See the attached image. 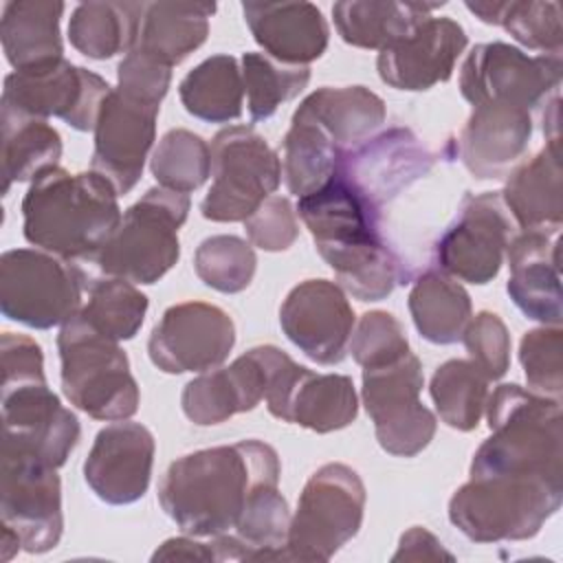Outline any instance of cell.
<instances>
[{
	"instance_id": "44dd1931",
	"label": "cell",
	"mask_w": 563,
	"mask_h": 563,
	"mask_svg": "<svg viewBox=\"0 0 563 563\" xmlns=\"http://www.w3.org/2000/svg\"><path fill=\"white\" fill-rule=\"evenodd\" d=\"M268 411L317 433L343 429L356 420L358 398L350 376L314 374L288 358L266 394Z\"/></svg>"
},
{
	"instance_id": "d590c367",
	"label": "cell",
	"mask_w": 563,
	"mask_h": 563,
	"mask_svg": "<svg viewBox=\"0 0 563 563\" xmlns=\"http://www.w3.org/2000/svg\"><path fill=\"white\" fill-rule=\"evenodd\" d=\"M178 95L196 119L229 123L242 114V68L231 55H211L183 77Z\"/></svg>"
},
{
	"instance_id": "8fae6325",
	"label": "cell",
	"mask_w": 563,
	"mask_h": 563,
	"mask_svg": "<svg viewBox=\"0 0 563 563\" xmlns=\"http://www.w3.org/2000/svg\"><path fill=\"white\" fill-rule=\"evenodd\" d=\"M422 385V365L411 352L391 363L363 369L361 396L383 451L413 457L433 440L438 420L420 402Z\"/></svg>"
},
{
	"instance_id": "d4e9b609",
	"label": "cell",
	"mask_w": 563,
	"mask_h": 563,
	"mask_svg": "<svg viewBox=\"0 0 563 563\" xmlns=\"http://www.w3.org/2000/svg\"><path fill=\"white\" fill-rule=\"evenodd\" d=\"M559 231L528 229L510 238L506 260L510 277L506 290L512 303L543 325H561V277H559Z\"/></svg>"
},
{
	"instance_id": "f907efd6",
	"label": "cell",
	"mask_w": 563,
	"mask_h": 563,
	"mask_svg": "<svg viewBox=\"0 0 563 563\" xmlns=\"http://www.w3.org/2000/svg\"><path fill=\"white\" fill-rule=\"evenodd\" d=\"M438 559H446L453 561V554L449 550H444V545L440 543V539H435L427 528L422 526H413L409 528L398 543L396 554L391 556V561H438Z\"/></svg>"
},
{
	"instance_id": "4fadbf2b",
	"label": "cell",
	"mask_w": 563,
	"mask_h": 563,
	"mask_svg": "<svg viewBox=\"0 0 563 563\" xmlns=\"http://www.w3.org/2000/svg\"><path fill=\"white\" fill-rule=\"evenodd\" d=\"M561 55H528L506 42L477 44L460 70V92L475 108L508 103L532 110L561 84Z\"/></svg>"
},
{
	"instance_id": "83f0119b",
	"label": "cell",
	"mask_w": 563,
	"mask_h": 563,
	"mask_svg": "<svg viewBox=\"0 0 563 563\" xmlns=\"http://www.w3.org/2000/svg\"><path fill=\"white\" fill-rule=\"evenodd\" d=\"M295 114L310 121L339 152L345 154L372 139L383 125L385 103L365 86H325L310 92Z\"/></svg>"
},
{
	"instance_id": "603a6c76",
	"label": "cell",
	"mask_w": 563,
	"mask_h": 563,
	"mask_svg": "<svg viewBox=\"0 0 563 563\" xmlns=\"http://www.w3.org/2000/svg\"><path fill=\"white\" fill-rule=\"evenodd\" d=\"M466 42L462 24L431 15L409 35L378 53V77L396 90H429L453 75Z\"/></svg>"
},
{
	"instance_id": "ab89813d",
	"label": "cell",
	"mask_w": 563,
	"mask_h": 563,
	"mask_svg": "<svg viewBox=\"0 0 563 563\" xmlns=\"http://www.w3.org/2000/svg\"><path fill=\"white\" fill-rule=\"evenodd\" d=\"M290 510L277 484H262L249 497L233 534L242 543L244 561H284Z\"/></svg>"
},
{
	"instance_id": "681fc988",
	"label": "cell",
	"mask_w": 563,
	"mask_h": 563,
	"mask_svg": "<svg viewBox=\"0 0 563 563\" xmlns=\"http://www.w3.org/2000/svg\"><path fill=\"white\" fill-rule=\"evenodd\" d=\"M169 81H172V66L139 51H130L117 68L119 90L158 106L167 95Z\"/></svg>"
},
{
	"instance_id": "cb8c5ba5",
	"label": "cell",
	"mask_w": 563,
	"mask_h": 563,
	"mask_svg": "<svg viewBox=\"0 0 563 563\" xmlns=\"http://www.w3.org/2000/svg\"><path fill=\"white\" fill-rule=\"evenodd\" d=\"M433 156L407 128H391L343 154L341 172L378 209L424 176Z\"/></svg>"
},
{
	"instance_id": "7dc6e473",
	"label": "cell",
	"mask_w": 563,
	"mask_h": 563,
	"mask_svg": "<svg viewBox=\"0 0 563 563\" xmlns=\"http://www.w3.org/2000/svg\"><path fill=\"white\" fill-rule=\"evenodd\" d=\"M462 341L471 361L482 367V372L497 380L510 367V334L499 314L482 310L468 319Z\"/></svg>"
},
{
	"instance_id": "d6986e66",
	"label": "cell",
	"mask_w": 563,
	"mask_h": 563,
	"mask_svg": "<svg viewBox=\"0 0 563 563\" xmlns=\"http://www.w3.org/2000/svg\"><path fill=\"white\" fill-rule=\"evenodd\" d=\"M161 106L112 88L95 123L92 172L112 183L117 194H128L141 178L147 152L156 136Z\"/></svg>"
},
{
	"instance_id": "f6af8a7d",
	"label": "cell",
	"mask_w": 563,
	"mask_h": 563,
	"mask_svg": "<svg viewBox=\"0 0 563 563\" xmlns=\"http://www.w3.org/2000/svg\"><path fill=\"white\" fill-rule=\"evenodd\" d=\"M563 332L561 325H543L526 332L519 343V361L532 391L561 398L563 391Z\"/></svg>"
},
{
	"instance_id": "836d02e7",
	"label": "cell",
	"mask_w": 563,
	"mask_h": 563,
	"mask_svg": "<svg viewBox=\"0 0 563 563\" xmlns=\"http://www.w3.org/2000/svg\"><path fill=\"white\" fill-rule=\"evenodd\" d=\"M471 297L460 282L442 271L422 273L409 292V312L422 339L451 345L462 339L471 314Z\"/></svg>"
},
{
	"instance_id": "f5cc1de1",
	"label": "cell",
	"mask_w": 563,
	"mask_h": 563,
	"mask_svg": "<svg viewBox=\"0 0 563 563\" xmlns=\"http://www.w3.org/2000/svg\"><path fill=\"white\" fill-rule=\"evenodd\" d=\"M18 550H22V541L20 537L11 530V528H4L2 526V539H0V559L2 561H11Z\"/></svg>"
},
{
	"instance_id": "9c48e42d",
	"label": "cell",
	"mask_w": 563,
	"mask_h": 563,
	"mask_svg": "<svg viewBox=\"0 0 563 563\" xmlns=\"http://www.w3.org/2000/svg\"><path fill=\"white\" fill-rule=\"evenodd\" d=\"M81 264L42 249H11L0 257V308L11 321L48 330L81 310L88 286Z\"/></svg>"
},
{
	"instance_id": "5b68a950",
	"label": "cell",
	"mask_w": 563,
	"mask_h": 563,
	"mask_svg": "<svg viewBox=\"0 0 563 563\" xmlns=\"http://www.w3.org/2000/svg\"><path fill=\"white\" fill-rule=\"evenodd\" d=\"M561 501L563 479L482 475L453 493L449 519L475 543L523 541L543 528Z\"/></svg>"
},
{
	"instance_id": "5bb4252c",
	"label": "cell",
	"mask_w": 563,
	"mask_h": 563,
	"mask_svg": "<svg viewBox=\"0 0 563 563\" xmlns=\"http://www.w3.org/2000/svg\"><path fill=\"white\" fill-rule=\"evenodd\" d=\"M112 88L97 73L57 59L42 68L13 70L4 77L0 106L33 119L57 117L79 132L95 130L103 99Z\"/></svg>"
},
{
	"instance_id": "f35d334b",
	"label": "cell",
	"mask_w": 563,
	"mask_h": 563,
	"mask_svg": "<svg viewBox=\"0 0 563 563\" xmlns=\"http://www.w3.org/2000/svg\"><path fill=\"white\" fill-rule=\"evenodd\" d=\"M343 152H339L310 121L292 114L284 136L282 176L290 194L308 196L323 187L336 172Z\"/></svg>"
},
{
	"instance_id": "52a82bcc",
	"label": "cell",
	"mask_w": 563,
	"mask_h": 563,
	"mask_svg": "<svg viewBox=\"0 0 563 563\" xmlns=\"http://www.w3.org/2000/svg\"><path fill=\"white\" fill-rule=\"evenodd\" d=\"M189 196L165 187L147 189L123 216L90 262L108 277L132 284L158 282L180 255L178 229L187 220Z\"/></svg>"
},
{
	"instance_id": "6da1fadb",
	"label": "cell",
	"mask_w": 563,
	"mask_h": 563,
	"mask_svg": "<svg viewBox=\"0 0 563 563\" xmlns=\"http://www.w3.org/2000/svg\"><path fill=\"white\" fill-rule=\"evenodd\" d=\"M279 473L277 451L262 440L200 449L169 464L158 501L185 534L213 539L231 532L253 490L279 484Z\"/></svg>"
},
{
	"instance_id": "d6a6232c",
	"label": "cell",
	"mask_w": 563,
	"mask_h": 563,
	"mask_svg": "<svg viewBox=\"0 0 563 563\" xmlns=\"http://www.w3.org/2000/svg\"><path fill=\"white\" fill-rule=\"evenodd\" d=\"M145 2H81L68 22L70 44L90 59L130 53L136 44Z\"/></svg>"
},
{
	"instance_id": "e0dca14e",
	"label": "cell",
	"mask_w": 563,
	"mask_h": 563,
	"mask_svg": "<svg viewBox=\"0 0 563 563\" xmlns=\"http://www.w3.org/2000/svg\"><path fill=\"white\" fill-rule=\"evenodd\" d=\"M235 345L231 317L205 301H183L167 308L154 325L147 354L165 374L207 372L220 367Z\"/></svg>"
},
{
	"instance_id": "c3c4849f",
	"label": "cell",
	"mask_w": 563,
	"mask_h": 563,
	"mask_svg": "<svg viewBox=\"0 0 563 563\" xmlns=\"http://www.w3.org/2000/svg\"><path fill=\"white\" fill-rule=\"evenodd\" d=\"M244 229L251 244L268 253L286 251L299 235L297 213L284 196H268L244 220Z\"/></svg>"
},
{
	"instance_id": "f1b7e54d",
	"label": "cell",
	"mask_w": 563,
	"mask_h": 563,
	"mask_svg": "<svg viewBox=\"0 0 563 563\" xmlns=\"http://www.w3.org/2000/svg\"><path fill=\"white\" fill-rule=\"evenodd\" d=\"M64 2L15 0L2 7L0 40L7 62L15 70H31L64 59L59 20Z\"/></svg>"
},
{
	"instance_id": "e575fe53",
	"label": "cell",
	"mask_w": 563,
	"mask_h": 563,
	"mask_svg": "<svg viewBox=\"0 0 563 563\" xmlns=\"http://www.w3.org/2000/svg\"><path fill=\"white\" fill-rule=\"evenodd\" d=\"M2 121V191L9 194L13 183L35 180L57 167L62 156V136L44 119L22 117L0 108Z\"/></svg>"
},
{
	"instance_id": "ba28073f",
	"label": "cell",
	"mask_w": 563,
	"mask_h": 563,
	"mask_svg": "<svg viewBox=\"0 0 563 563\" xmlns=\"http://www.w3.org/2000/svg\"><path fill=\"white\" fill-rule=\"evenodd\" d=\"M365 512V486L341 462L317 468L306 482L297 512L290 517L284 561H330L356 537Z\"/></svg>"
},
{
	"instance_id": "3957f363",
	"label": "cell",
	"mask_w": 563,
	"mask_h": 563,
	"mask_svg": "<svg viewBox=\"0 0 563 563\" xmlns=\"http://www.w3.org/2000/svg\"><path fill=\"white\" fill-rule=\"evenodd\" d=\"M117 189L97 172L53 167L37 176L22 200L26 242L62 260L88 264L121 222Z\"/></svg>"
},
{
	"instance_id": "ffe728a7",
	"label": "cell",
	"mask_w": 563,
	"mask_h": 563,
	"mask_svg": "<svg viewBox=\"0 0 563 563\" xmlns=\"http://www.w3.org/2000/svg\"><path fill=\"white\" fill-rule=\"evenodd\" d=\"M284 334L314 363L334 365L347 354L354 310L345 290L328 279L297 284L279 308Z\"/></svg>"
},
{
	"instance_id": "ee69618b",
	"label": "cell",
	"mask_w": 563,
	"mask_h": 563,
	"mask_svg": "<svg viewBox=\"0 0 563 563\" xmlns=\"http://www.w3.org/2000/svg\"><path fill=\"white\" fill-rule=\"evenodd\" d=\"M257 257L253 246L238 235H211L200 242L194 268L200 282L218 292H242L255 275Z\"/></svg>"
},
{
	"instance_id": "8d00e7d4",
	"label": "cell",
	"mask_w": 563,
	"mask_h": 563,
	"mask_svg": "<svg viewBox=\"0 0 563 563\" xmlns=\"http://www.w3.org/2000/svg\"><path fill=\"white\" fill-rule=\"evenodd\" d=\"M466 9L486 24L504 26L519 44L541 55H561V4L539 0L466 2Z\"/></svg>"
},
{
	"instance_id": "4316f807",
	"label": "cell",
	"mask_w": 563,
	"mask_h": 563,
	"mask_svg": "<svg viewBox=\"0 0 563 563\" xmlns=\"http://www.w3.org/2000/svg\"><path fill=\"white\" fill-rule=\"evenodd\" d=\"M244 20L268 57L308 66L328 48V22L312 2H244Z\"/></svg>"
},
{
	"instance_id": "60d3db41",
	"label": "cell",
	"mask_w": 563,
	"mask_h": 563,
	"mask_svg": "<svg viewBox=\"0 0 563 563\" xmlns=\"http://www.w3.org/2000/svg\"><path fill=\"white\" fill-rule=\"evenodd\" d=\"M88 303L79 314L88 325L112 341L132 339L145 319L147 297L121 277H95L86 286Z\"/></svg>"
},
{
	"instance_id": "816d5d0a",
	"label": "cell",
	"mask_w": 563,
	"mask_h": 563,
	"mask_svg": "<svg viewBox=\"0 0 563 563\" xmlns=\"http://www.w3.org/2000/svg\"><path fill=\"white\" fill-rule=\"evenodd\" d=\"M216 561L211 543H200L189 537L167 539L154 554L152 561Z\"/></svg>"
},
{
	"instance_id": "7a4b0ae2",
	"label": "cell",
	"mask_w": 563,
	"mask_h": 563,
	"mask_svg": "<svg viewBox=\"0 0 563 563\" xmlns=\"http://www.w3.org/2000/svg\"><path fill=\"white\" fill-rule=\"evenodd\" d=\"M297 213L345 292L358 301H380L400 284V262L380 233V209L341 172L301 196Z\"/></svg>"
},
{
	"instance_id": "2e32d148",
	"label": "cell",
	"mask_w": 563,
	"mask_h": 563,
	"mask_svg": "<svg viewBox=\"0 0 563 563\" xmlns=\"http://www.w3.org/2000/svg\"><path fill=\"white\" fill-rule=\"evenodd\" d=\"M510 238L512 222L501 194H468L435 246L438 266L453 279L488 284L504 264Z\"/></svg>"
},
{
	"instance_id": "74e56055",
	"label": "cell",
	"mask_w": 563,
	"mask_h": 563,
	"mask_svg": "<svg viewBox=\"0 0 563 563\" xmlns=\"http://www.w3.org/2000/svg\"><path fill=\"white\" fill-rule=\"evenodd\" d=\"M490 378L471 358H451L431 376V398L444 424L471 431L479 424L486 409Z\"/></svg>"
},
{
	"instance_id": "1f68e13d",
	"label": "cell",
	"mask_w": 563,
	"mask_h": 563,
	"mask_svg": "<svg viewBox=\"0 0 563 563\" xmlns=\"http://www.w3.org/2000/svg\"><path fill=\"white\" fill-rule=\"evenodd\" d=\"M440 4L394 0H343L332 7L334 24L343 42L358 48L383 51L409 35L431 18Z\"/></svg>"
},
{
	"instance_id": "f546056e",
	"label": "cell",
	"mask_w": 563,
	"mask_h": 563,
	"mask_svg": "<svg viewBox=\"0 0 563 563\" xmlns=\"http://www.w3.org/2000/svg\"><path fill=\"white\" fill-rule=\"evenodd\" d=\"M501 200L521 231L561 229L563 198L559 143H545L534 158L508 172Z\"/></svg>"
},
{
	"instance_id": "ac0fdd59",
	"label": "cell",
	"mask_w": 563,
	"mask_h": 563,
	"mask_svg": "<svg viewBox=\"0 0 563 563\" xmlns=\"http://www.w3.org/2000/svg\"><path fill=\"white\" fill-rule=\"evenodd\" d=\"M288 358L275 345H257L238 356L229 367L200 372L183 389V413L194 424L207 427L255 409L266 398L273 378Z\"/></svg>"
},
{
	"instance_id": "bcb514c9",
	"label": "cell",
	"mask_w": 563,
	"mask_h": 563,
	"mask_svg": "<svg viewBox=\"0 0 563 563\" xmlns=\"http://www.w3.org/2000/svg\"><path fill=\"white\" fill-rule=\"evenodd\" d=\"M347 352L365 369L405 356L409 352V341L405 328L394 314L385 310H372L365 312L356 323Z\"/></svg>"
},
{
	"instance_id": "7c38bea8",
	"label": "cell",
	"mask_w": 563,
	"mask_h": 563,
	"mask_svg": "<svg viewBox=\"0 0 563 563\" xmlns=\"http://www.w3.org/2000/svg\"><path fill=\"white\" fill-rule=\"evenodd\" d=\"M0 515L2 526L20 537L24 552L53 550L64 530L57 468L15 444L2 442Z\"/></svg>"
},
{
	"instance_id": "30bf717a",
	"label": "cell",
	"mask_w": 563,
	"mask_h": 563,
	"mask_svg": "<svg viewBox=\"0 0 563 563\" xmlns=\"http://www.w3.org/2000/svg\"><path fill=\"white\" fill-rule=\"evenodd\" d=\"M209 150L213 183L200 211L211 222H244L279 187L282 161L249 125L220 130Z\"/></svg>"
},
{
	"instance_id": "7402d4cb",
	"label": "cell",
	"mask_w": 563,
	"mask_h": 563,
	"mask_svg": "<svg viewBox=\"0 0 563 563\" xmlns=\"http://www.w3.org/2000/svg\"><path fill=\"white\" fill-rule=\"evenodd\" d=\"M154 435L139 422L117 420L103 427L84 462V477L92 493L112 506L141 499L150 486Z\"/></svg>"
},
{
	"instance_id": "7bdbcfd3",
	"label": "cell",
	"mask_w": 563,
	"mask_h": 563,
	"mask_svg": "<svg viewBox=\"0 0 563 563\" xmlns=\"http://www.w3.org/2000/svg\"><path fill=\"white\" fill-rule=\"evenodd\" d=\"M150 169L161 187L189 194L209 178L211 150L202 136L185 128H174L154 147Z\"/></svg>"
},
{
	"instance_id": "b9f144b4",
	"label": "cell",
	"mask_w": 563,
	"mask_h": 563,
	"mask_svg": "<svg viewBox=\"0 0 563 563\" xmlns=\"http://www.w3.org/2000/svg\"><path fill=\"white\" fill-rule=\"evenodd\" d=\"M240 68L253 121L271 119L282 103L295 99L310 81L308 66L282 64L266 53H244Z\"/></svg>"
},
{
	"instance_id": "9a60e30c",
	"label": "cell",
	"mask_w": 563,
	"mask_h": 563,
	"mask_svg": "<svg viewBox=\"0 0 563 563\" xmlns=\"http://www.w3.org/2000/svg\"><path fill=\"white\" fill-rule=\"evenodd\" d=\"M79 433L77 416L59 402L44 374L2 378V442L59 468L77 446Z\"/></svg>"
},
{
	"instance_id": "8992f818",
	"label": "cell",
	"mask_w": 563,
	"mask_h": 563,
	"mask_svg": "<svg viewBox=\"0 0 563 563\" xmlns=\"http://www.w3.org/2000/svg\"><path fill=\"white\" fill-rule=\"evenodd\" d=\"M57 350L62 363V391L84 413L95 420H128L139 409V385L130 372L128 354L97 332L77 312L59 334Z\"/></svg>"
},
{
	"instance_id": "4dcf8cb0",
	"label": "cell",
	"mask_w": 563,
	"mask_h": 563,
	"mask_svg": "<svg viewBox=\"0 0 563 563\" xmlns=\"http://www.w3.org/2000/svg\"><path fill=\"white\" fill-rule=\"evenodd\" d=\"M213 13L216 4L209 2H145L132 51L174 68L205 44Z\"/></svg>"
},
{
	"instance_id": "277c9868",
	"label": "cell",
	"mask_w": 563,
	"mask_h": 563,
	"mask_svg": "<svg viewBox=\"0 0 563 563\" xmlns=\"http://www.w3.org/2000/svg\"><path fill=\"white\" fill-rule=\"evenodd\" d=\"M490 435L471 462V477H543L563 479L561 398L499 385L486 400Z\"/></svg>"
},
{
	"instance_id": "484cf974",
	"label": "cell",
	"mask_w": 563,
	"mask_h": 563,
	"mask_svg": "<svg viewBox=\"0 0 563 563\" xmlns=\"http://www.w3.org/2000/svg\"><path fill=\"white\" fill-rule=\"evenodd\" d=\"M532 136L530 110L508 103L475 106L457 136V158L475 178H501Z\"/></svg>"
}]
</instances>
